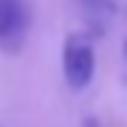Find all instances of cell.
I'll list each match as a JSON object with an SVG mask.
<instances>
[{"label":"cell","instance_id":"2","mask_svg":"<svg viewBox=\"0 0 127 127\" xmlns=\"http://www.w3.org/2000/svg\"><path fill=\"white\" fill-rule=\"evenodd\" d=\"M31 26V9L28 0H0V51L3 54H20Z\"/></svg>","mask_w":127,"mask_h":127},{"label":"cell","instance_id":"5","mask_svg":"<svg viewBox=\"0 0 127 127\" xmlns=\"http://www.w3.org/2000/svg\"><path fill=\"white\" fill-rule=\"evenodd\" d=\"M88 127H96V124H88Z\"/></svg>","mask_w":127,"mask_h":127},{"label":"cell","instance_id":"3","mask_svg":"<svg viewBox=\"0 0 127 127\" xmlns=\"http://www.w3.org/2000/svg\"><path fill=\"white\" fill-rule=\"evenodd\" d=\"M102 3H104V0H85V6H91V9H99Z\"/></svg>","mask_w":127,"mask_h":127},{"label":"cell","instance_id":"1","mask_svg":"<svg viewBox=\"0 0 127 127\" xmlns=\"http://www.w3.org/2000/svg\"><path fill=\"white\" fill-rule=\"evenodd\" d=\"M62 73L71 91H85L96 73V57L91 40L82 34H71L62 45Z\"/></svg>","mask_w":127,"mask_h":127},{"label":"cell","instance_id":"4","mask_svg":"<svg viewBox=\"0 0 127 127\" xmlns=\"http://www.w3.org/2000/svg\"><path fill=\"white\" fill-rule=\"evenodd\" d=\"M124 54H127V45H124Z\"/></svg>","mask_w":127,"mask_h":127}]
</instances>
